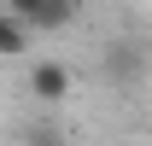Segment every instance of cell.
<instances>
[{"label": "cell", "mask_w": 152, "mask_h": 146, "mask_svg": "<svg viewBox=\"0 0 152 146\" xmlns=\"http://www.w3.org/2000/svg\"><path fill=\"white\" fill-rule=\"evenodd\" d=\"M29 93H35L41 105L70 99V70H64L58 58H35V64H29Z\"/></svg>", "instance_id": "6da1fadb"}, {"label": "cell", "mask_w": 152, "mask_h": 146, "mask_svg": "<svg viewBox=\"0 0 152 146\" xmlns=\"http://www.w3.org/2000/svg\"><path fill=\"white\" fill-rule=\"evenodd\" d=\"M29 29H35L29 18L6 12V18H0V53H6V58H23V53H29Z\"/></svg>", "instance_id": "7a4b0ae2"}, {"label": "cell", "mask_w": 152, "mask_h": 146, "mask_svg": "<svg viewBox=\"0 0 152 146\" xmlns=\"http://www.w3.org/2000/svg\"><path fill=\"white\" fill-rule=\"evenodd\" d=\"M18 146H64V134H58V128H47V123H35V128H29Z\"/></svg>", "instance_id": "3957f363"}, {"label": "cell", "mask_w": 152, "mask_h": 146, "mask_svg": "<svg viewBox=\"0 0 152 146\" xmlns=\"http://www.w3.org/2000/svg\"><path fill=\"white\" fill-rule=\"evenodd\" d=\"M41 6H47V0H6V12H18V18H29V23L41 18Z\"/></svg>", "instance_id": "277c9868"}]
</instances>
